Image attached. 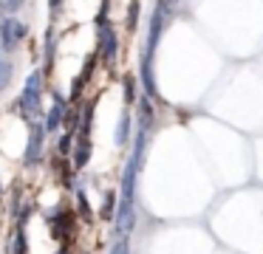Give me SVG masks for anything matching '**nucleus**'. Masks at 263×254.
I'll return each mask as SVG.
<instances>
[{
	"mask_svg": "<svg viewBox=\"0 0 263 254\" xmlns=\"http://www.w3.org/2000/svg\"><path fill=\"white\" fill-rule=\"evenodd\" d=\"M150 127H153V105H150V99H142L133 150H130V158H127L125 169H122L119 212H116V229H119L122 235H127V231L136 226V181H139V172H142V164H144V152H147Z\"/></svg>",
	"mask_w": 263,
	"mask_h": 254,
	"instance_id": "nucleus-1",
	"label": "nucleus"
},
{
	"mask_svg": "<svg viewBox=\"0 0 263 254\" xmlns=\"http://www.w3.org/2000/svg\"><path fill=\"white\" fill-rule=\"evenodd\" d=\"M170 11H173V0H159L150 14V28H147V40H144V51H142V62H139V71H142V88L144 93L156 96V76H153V54L156 45H159L161 34H164L167 23H170Z\"/></svg>",
	"mask_w": 263,
	"mask_h": 254,
	"instance_id": "nucleus-2",
	"label": "nucleus"
},
{
	"mask_svg": "<svg viewBox=\"0 0 263 254\" xmlns=\"http://www.w3.org/2000/svg\"><path fill=\"white\" fill-rule=\"evenodd\" d=\"M40 99H43V71H31L23 85V93L17 99V110L23 119L40 116Z\"/></svg>",
	"mask_w": 263,
	"mask_h": 254,
	"instance_id": "nucleus-3",
	"label": "nucleus"
},
{
	"mask_svg": "<svg viewBox=\"0 0 263 254\" xmlns=\"http://www.w3.org/2000/svg\"><path fill=\"white\" fill-rule=\"evenodd\" d=\"M97 48H99V54H102V60L105 62H114L116 60V54H119V37H116V31H114V26L108 23V17H105V11H99V17H97Z\"/></svg>",
	"mask_w": 263,
	"mask_h": 254,
	"instance_id": "nucleus-4",
	"label": "nucleus"
},
{
	"mask_svg": "<svg viewBox=\"0 0 263 254\" xmlns=\"http://www.w3.org/2000/svg\"><path fill=\"white\" fill-rule=\"evenodd\" d=\"M46 124H40V122H34L31 124V130H29V144H26V155H23V161L29 164V167H34V164H40V158H43V144H46Z\"/></svg>",
	"mask_w": 263,
	"mask_h": 254,
	"instance_id": "nucleus-5",
	"label": "nucleus"
},
{
	"mask_svg": "<svg viewBox=\"0 0 263 254\" xmlns=\"http://www.w3.org/2000/svg\"><path fill=\"white\" fill-rule=\"evenodd\" d=\"M26 37V26L20 20H14V17H6V20L0 23V45L6 51H14L20 43H23Z\"/></svg>",
	"mask_w": 263,
	"mask_h": 254,
	"instance_id": "nucleus-6",
	"label": "nucleus"
},
{
	"mask_svg": "<svg viewBox=\"0 0 263 254\" xmlns=\"http://www.w3.org/2000/svg\"><path fill=\"white\" fill-rule=\"evenodd\" d=\"M65 116H68V102H65L60 93H54V105H51V110H48V116H46V130L48 133H57V130L63 127Z\"/></svg>",
	"mask_w": 263,
	"mask_h": 254,
	"instance_id": "nucleus-7",
	"label": "nucleus"
},
{
	"mask_svg": "<svg viewBox=\"0 0 263 254\" xmlns=\"http://www.w3.org/2000/svg\"><path fill=\"white\" fill-rule=\"evenodd\" d=\"M48 226H51L54 237L57 240H68L74 235V212H57L48 218Z\"/></svg>",
	"mask_w": 263,
	"mask_h": 254,
	"instance_id": "nucleus-8",
	"label": "nucleus"
},
{
	"mask_svg": "<svg viewBox=\"0 0 263 254\" xmlns=\"http://www.w3.org/2000/svg\"><path fill=\"white\" fill-rule=\"evenodd\" d=\"M130 110H122V116H119V124H116V133H114V141L119 147H125L127 141H130Z\"/></svg>",
	"mask_w": 263,
	"mask_h": 254,
	"instance_id": "nucleus-9",
	"label": "nucleus"
},
{
	"mask_svg": "<svg viewBox=\"0 0 263 254\" xmlns=\"http://www.w3.org/2000/svg\"><path fill=\"white\" fill-rule=\"evenodd\" d=\"M116 212H119V195H116V192H105L99 218L102 220H116Z\"/></svg>",
	"mask_w": 263,
	"mask_h": 254,
	"instance_id": "nucleus-10",
	"label": "nucleus"
},
{
	"mask_svg": "<svg viewBox=\"0 0 263 254\" xmlns=\"http://www.w3.org/2000/svg\"><path fill=\"white\" fill-rule=\"evenodd\" d=\"M91 139H77V147H74V167L82 169L88 161H91Z\"/></svg>",
	"mask_w": 263,
	"mask_h": 254,
	"instance_id": "nucleus-11",
	"label": "nucleus"
},
{
	"mask_svg": "<svg viewBox=\"0 0 263 254\" xmlns=\"http://www.w3.org/2000/svg\"><path fill=\"white\" fill-rule=\"evenodd\" d=\"M122 90H125V105H127V107L136 105V79H133L130 73L122 79Z\"/></svg>",
	"mask_w": 263,
	"mask_h": 254,
	"instance_id": "nucleus-12",
	"label": "nucleus"
},
{
	"mask_svg": "<svg viewBox=\"0 0 263 254\" xmlns=\"http://www.w3.org/2000/svg\"><path fill=\"white\" fill-rule=\"evenodd\" d=\"M29 251V240H26V226H17V235H14V254H26Z\"/></svg>",
	"mask_w": 263,
	"mask_h": 254,
	"instance_id": "nucleus-13",
	"label": "nucleus"
},
{
	"mask_svg": "<svg viewBox=\"0 0 263 254\" xmlns=\"http://www.w3.org/2000/svg\"><path fill=\"white\" fill-rule=\"evenodd\" d=\"M77 206H80V214H82V220H93V212H91V206H88V198H85V192H77Z\"/></svg>",
	"mask_w": 263,
	"mask_h": 254,
	"instance_id": "nucleus-14",
	"label": "nucleus"
},
{
	"mask_svg": "<svg viewBox=\"0 0 263 254\" xmlns=\"http://www.w3.org/2000/svg\"><path fill=\"white\" fill-rule=\"evenodd\" d=\"M71 147H74V133H71V130H65V135L60 139V144H57L60 155H68V152H71Z\"/></svg>",
	"mask_w": 263,
	"mask_h": 254,
	"instance_id": "nucleus-15",
	"label": "nucleus"
},
{
	"mask_svg": "<svg viewBox=\"0 0 263 254\" xmlns=\"http://www.w3.org/2000/svg\"><path fill=\"white\" fill-rule=\"evenodd\" d=\"M9 79H12V62L3 60V62H0V90L9 85Z\"/></svg>",
	"mask_w": 263,
	"mask_h": 254,
	"instance_id": "nucleus-16",
	"label": "nucleus"
},
{
	"mask_svg": "<svg viewBox=\"0 0 263 254\" xmlns=\"http://www.w3.org/2000/svg\"><path fill=\"white\" fill-rule=\"evenodd\" d=\"M136 23H139V0H130V9H127V28H136Z\"/></svg>",
	"mask_w": 263,
	"mask_h": 254,
	"instance_id": "nucleus-17",
	"label": "nucleus"
},
{
	"mask_svg": "<svg viewBox=\"0 0 263 254\" xmlns=\"http://www.w3.org/2000/svg\"><path fill=\"white\" fill-rule=\"evenodd\" d=\"M110 254H130V246H127V240H125V237H119V240L114 243Z\"/></svg>",
	"mask_w": 263,
	"mask_h": 254,
	"instance_id": "nucleus-18",
	"label": "nucleus"
},
{
	"mask_svg": "<svg viewBox=\"0 0 263 254\" xmlns=\"http://www.w3.org/2000/svg\"><path fill=\"white\" fill-rule=\"evenodd\" d=\"M23 6V0H0V9L3 11H17Z\"/></svg>",
	"mask_w": 263,
	"mask_h": 254,
	"instance_id": "nucleus-19",
	"label": "nucleus"
},
{
	"mask_svg": "<svg viewBox=\"0 0 263 254\" xmlns=\"http://www.w3.org/2000/svg\"><path fill=\"white\" fill-rule=\"evenodd\" d=\"M60 3H63V0H48V6H51V11H57V9H60Z\"/></svg>",
	"mask_w": 263,
	"mask_h": 254,
	"instance_id": "nucleus-20",
	"label": "nucleus"
},
{
	"mask_svg": "<svg viewBox=\"0 0 263 254\" xmlns=\"http://www.w3.org/2000/svg\"><path fill=\"white\" fill-rule=\"evenodd\" d=\"M57 254H71V251H68V248H60V251H57Z\"/></svg>",
	"mask_w": 263,
	"mask_h": 254,
	"instance_id": "nucleus-21",
	"label": "nucleus"
},
{
	"mask_svg": "<svg viewBox=\"0 0 263 254\" xmlns=\"http://www.w3.org/2000/svg\"><path fill=\"white\" fill-rule=\"evenodd\" d=\"M0 62H3V60H0Z\"/></svg>",
	"mask_w": 263,
	"mask_h": 254,
	"instance_id": "nucleus-22",
	"label": "nucleus"
}]
</instances>
